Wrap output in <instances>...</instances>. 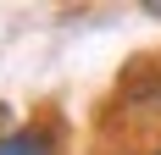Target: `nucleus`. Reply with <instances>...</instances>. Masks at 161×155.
Segmentation results:
<instances>
[{
  "mask_svg": "<svg viewBox=\"0 0 161 155\" xmlns=\"http://www.w3.org/2000/svg\"><path fill=\"white\" fill-rule=\"evenodd\" d=\"M150 155H161V144H156V150H150Z\"/></svg>",
  "mask_w": 161,
  "mask_h": 155,
  "instance_id": "obj_3",
  "label": "nucleus"
},
{
  "mask_svg": "<svg viewBox=\"0 0 161 155\" xmlns=\"http://www.w3.org/2000/svg\"><path fill=\"white\" fill-rule=\"evenodd\" d=\"M0 155H61V144H56V127L22 122V127H6L0 133Z\"/></svg>",
  "mask_w": 161,
  "mask_h": 155,
  "instance_id": "obj_1",
  "label": "nucleus"
},
{
  "mask_svg": "<svg viewBox=\"0 0 161 155\" xmlns=\"http://www.w3.org/2000/svg\"><path fill=\"white\" fill-rule=\"evenodd\" d=\"M145 17H156V22H161V0H145Z\"/></svg>",
  "mask_w": 161,
  "mask_h": 155,
  "instance_id": "obj_2",
  "label": "nucleus"
}]
</instances>
